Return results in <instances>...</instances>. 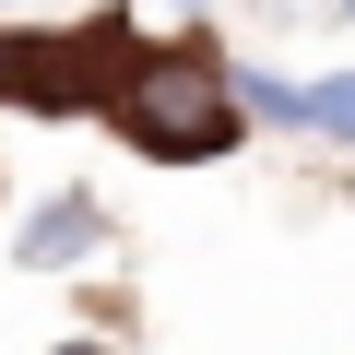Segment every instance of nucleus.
<instances>
[{"label":"nucleus","instance_id":"1","mask_svg":"<svg viewBox=\"0 0 355 355\" xmlns=\"http://www.w3.org/2000/svg\"><path fill=\"white\" fill-rule=\"evenodd\" d=\"M107 130H119L130 154H154V166H214V154H237L249 107H237L225 48H214V36H142V60H130V83H119Z\"/></svg>","mask_w":355,"mask_h":355},{"label":"nucleus","instance_id":"5","mask_svg":"<svg viewBox=\"0 0 355 355\" xmlns=\"http://www.w3.org/2000/svg\"><path fill=\"white\" fill-rule=\"evenodd\" d=\"M308 142H343L355 154V71H320L308 83Z\"/></svg>","mask_w":355,"mask_h":355},{"label":"nucleus","instance_id":"7","mask_svg":"<svg viewBox=\"0 0 355 355\" xmlns=\"http://www.w3.org/2000/svg\"><path fill=\"white\" fill-rule=\"evenodd\" d=\"M331 12H355V0H331Z\"/></svg>","mask_w":355,"mask_h":355},{"label":"nucleus","instance_id":"6","mask_svg":"<svg viewBox=\"0 0 355 355\" xmlns=\"http://www.w3.org/2000/svg\"><path fill=\"white\" fill-rule=\"evenodd\" d=\"M60 355H107V343H60Z\"/></svg>","mask_w":355,"mask_h":355},{"label":"nucleus","instance_id":"3","mask_svg":"<svg viewBox=\"0 0 355 355\" xmlns=\"http://www.w3.org/2000/svg\"><path fill=\"white\" fill-rule=\"evenodd\" d=\"M95 249H107V202H95V190L36 202V225L12 237V261H24V272H71V261H95Z\"/></svg>","mask_w":355,"mask_h":355},{"label":"nucleus","instance_id":"2","mask_svg":"<svg viewBox=\"0 0 355 355\" xmlns=\"http://www.w3.org/2000/svg\"><path fill=\"white\" fill-rule=\"evenodd\" d=\"M142 60L130 12H83L71 36H0V107H36V119H107L119 83Z\"/></svg>","mask_w":355,"mask_h":355},{"label":"nucleus","instance_id":"4","mask_svg":"<svg viewBox=\"0 0 355 355\" xmlns=\"http://www.w3.org/2000/svg\"><path fill=\"white\" fill-rule=\"evenodd\" d=\"M237 107L261 130H308V83H284V71H237Z\"/></svg>","mask_w":355,"mask_h":355}]
</instances>
